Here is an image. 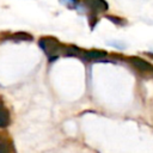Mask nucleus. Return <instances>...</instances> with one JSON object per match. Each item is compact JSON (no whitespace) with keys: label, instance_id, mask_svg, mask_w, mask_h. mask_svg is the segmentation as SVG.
I'll return each mask as SVG.
<instances>
[{"label":"nucleus","instance_id":"f257e3e1","mask_svg":"<svg viewBox=\"0 0 153 153\" xmlns=\"http://www.w3.org/2000/svg\"><path fill=\"white\" fill-rule=\"evenodd\" d=\"M39 47L49 57H53V56L56 57V54L59 53L61 48L60 43L55 38H51V37H44L39 39Z\"/></svg>","mask_w":153,"mask_h":153},{"label":"nucleus","instance_id":"f03ea898","mask_svg":"<svg viewBox=\"0 0 153 153\" xmlns=\"http://www.w3.org/2000/svg\"><path fill=\"white\" fill-rule=\"evenodd\" d=\"M86 6L93 12H104L108 10V4L104 0H84Z\"/></svg>","mask_w":153,"mask_h":153},{"label":"nucleus","instance_id":"7ed1b4c3","mask_svg":"<svg viewBox=\"0 0 153 153\" xmlns=\"http://www.w3.org/2000/svg\"><path fill=\"white\" fill-rule=\"evenodd\" d=\"M129 62H130L136 69H139V71H148V69H151V67H152L149 62H147V61H145L143 59L137 57V56H131V57L129 59Z\"/></svg>","mask_w":153,"mask_h":153},{"label":"nucleus","instance_id":"20e7f679","mask_svg":"<svg viewBox=\"0 0 153 153\" xmlns=\"http://www.w3.org/2000/svg\"><path fill=\"white\" fill-rule=\"evenodd\" d=\"M106 55L108 54L104 50H96V49H93V50H86V51H84V57L86 60H99V59L105 57Z\"/></svg>","mask_w":153,"mask_h":153},{"label":"nucleus","instance_id":"39448f33","mask_svg":"<svg viewBox=\"0 0 153 153\" xmlns=\"http://www.w3.org/2000/svg\"><path fill=\"white\" fill-rule=\"evenodd\" d=\"M8 123H10V114L5 108V105L2 104V102L0 100V128L7 127Z\"/></svg>","mask_w":153,"mask_h":153},{"label":"nucleus","instance_id":"423d86ee","mask_svg":"<svg viewBox=\"0 0 153 153\" xmlns=\"http://www.w3.org/2000/svg\"><path fill=\"white\" fill-rule=\"evenodd\" d=\"M12 37L14 39H18V41H31L32 39V37L29 33H26V32H17Z\"/></svg>","mask_w":153,"mask_h":153},{"label":"nucleus","instance_id":"0eeeda50","mask_svg":"<svg viewBox=\"0 0 153 153\" xmlns=\"http://www.w3.org/2000/svg\"><path fill=\"white\" fill-rule=\"evenodd\" d=\"M80 54H81L80 49L76 48V47H74V45L68 47V48L66 49V55H67V56H76V55H80Z\"/></svg>","mask_w":153,"mask_h":153},{"label":"nucleus","instance_id":"6e6552de","mask_svg":"<svg viewBox=\"0 0 153 153\" xmlns=\"http://www.w3.org/2000/svg\"><path fill=\"white\" fill-rule=\"evenodd\" d=\"M0 153H10V147L4 141H0Z\"/></svg>","mask_w":153,"mask_h":153},{"label":"nucleus","instance_id":"1a4fd4ad","mask_svg":"<svg viewBox=\"0 0 153 153\" xmlns=\"http://www.w3.org/2000/svg\"><path fill=\"white\" fill-rule=\"evenodd\" d=\"M0 141H1V137H0Z\"/></svg>","mask_w":153,"mask_h":153}]
</instances>
